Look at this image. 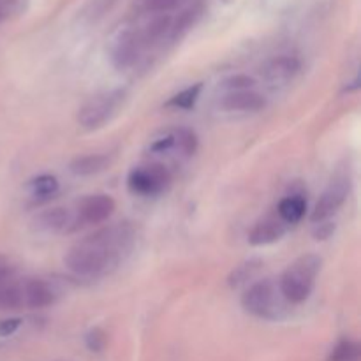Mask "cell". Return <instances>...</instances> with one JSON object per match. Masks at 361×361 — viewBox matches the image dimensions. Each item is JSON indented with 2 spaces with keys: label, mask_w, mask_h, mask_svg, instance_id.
<instances>
[{
  "label": "cell",
  "mask_w": 361,
  "mask_h": 361,
  "mask_svg": "<svg viewBox=\"0 0 361 361\" xmlns=\"http://www.w3.org/2000/svg\"><path fill=\"white\" fill-rule=\"evenodd\" d=\"M302 69V62L295 55H279L263 66V78L270 83H284L293 80Z\"/></svg>",
  "instance_id": "11"
},
{
  "label": "cell",
  "mask_w": 361,
  "mask_h": 361,
  "mask_svg": "<svg viewBox=\"0 0 361 361\" xmlns=\"http://www.w3.org/2000/svg\"><path fill=\"white\" fill-rule=\"evenodd\" d=\"M30 0H0V25L27 13Z\"/></svg>",
  "instance_id": "21"
},
{
  "label": "cell",
  "mask_w": 361,
  "mask_h": 361,
  "mask_svg": "<svg viewBox=\"0 0 361 361\" xmlns=\"http://www.w3.org/2000/svg\"><path fill=\"white\" fill-rule=\"evenodd\" d=\"M123 101H126V90L122 88L95 95L81 106L80 113H78V122L87 130L99 129L111 120V116L115 115Z\"/></svg>",
  "instance_id": "5"
},
{
  "label": "cell",
  "mask_w": 361,
  "mask_h": 361,
  "mask_svg": "<svg viewBox=\"0 0 361 361\" xmlns=\"http://www.w3.org/2000/svg\"><path fill=\"white\" fill-rule=\"evenodd\" d=\"M267 106V99L254 90L228 92L222 97V108L228 111H259Z\"/></svg>",
  "instance_id": "12"
},
{
  "label": "cell",
  "mask_w": 361,
  "mask_h": 361,
  "mask_svg": "<svg viewBox=\"0 0 361 361\" xmlns=\"http://www.w3.org/2000/svg\"><path fill=\"white\" fill-rule=\"evenodd\" d=\"M256 87V80L249 74H233L222 81V88L228 92H240V90H252Z\"/></svg>",
  "instance_id": "24"
},
{
  "label": "cell",
  "mask_w": 361,
  "mask_h": 361,
  "mask_svg": "<svg viewBox=\"0 0 361 361\" xmlns=\"http://www.w3.org/2000/svg\"><path fill=\"white\" fill-rule=\"evenodd\" d=\"M34 224L39 231L60 233L66 231V229L73 224V219H71V214L67 212V208L59 207L39 214L37 217L34 219Z\"/></svg>",
  "instance_id": "13"
},
{
  "label": "cell",
  "mask_w": 361,
  "mask_h": 361,
  "mask_svg": "<svg viewBox=\"0 0 361 361\" xmlns=\"http://www.w3.org/2000/svg\"><path fill=\"white\" fill-rule=\"evenodd\" d=\"M321 267L323 259L317 254H303L296 257L279 279V291L282 298L293 305L307 302L312 295Z\"/></svg>",
  "instance_id": "2"
},
{
  "label": "cell",
  "mask_w": 361,
  "mask_h": 361,
  "mask_svg": "<svg viewBox=\"0 0 361 361\" xmlns=\"http://www.w3.org/2000/svg\"><path fill=\"white\" fill-rule=\"evenodd\" d=\"M171 171L159 162L137 166L127 176V187H129L130 192L143 197L161 196L171 187Z\"/></svg>",
  "instance_id": "4"
},
{
  "label": "cell",
  "mask_w": 361,
  "mask_h": 361,
  "mask_svg": "<svg viewBox=\"0 0 361 361\" xmlns=\"http://www.w3.org/2000/svg\"><path fill=\"white\" fill-rule=\"evenodd\" d=\"M143 51L145 48L141 44L137 32L133 30V28H127V30L120 32L115 41H113L111 62L116 69L126 71L140 60Z\"/></svg>",
  "instance_id": "7"
},
{
  "label": "cell",
  "mask_w": 361,
  "mask_h": 361,
  "mask_svg": "<svg viewBox=\"0 0 361 361\" xmlns=\"http://www.w3.org/2000/svg\"><path fill=\"white\" fill-rule=\"evenodd\" d=\"M60 291L44 279H32L23 284V302L28 309H46L55 305Z\"/></svg>",
  "instance_id": "9"
},
{
  "label": "cell",
  "mask_w": 361,
  "mask_h": 361,
  "mask_svg": "<svg viewBox=\"0 0 361 361\" xmlns=\"http://www.w3.org/2000/svg\"><path fill=\"white\" fill-rule=\"evenodd\" d=\"M21 323L23 321L20 317H11V319L0 321V337H9V335H13L21 326Z\"/></svg>",
  "instance_id": "27"
},
{
  "label": "cell",
  "mask_w": 361,
  "mask_h": 361,
  "mask_svg": "<svg viewBox=\"0 0 361 361\" xmlns=\"http://www.w3.org/2000/svg\"><path fill=\"white\" fill-rule=\"evenodd\" d=\"M288 231V224L279 215H267L254 224L249 233V243L254 247L270 245L279 242Z\"/></svg>",
  "instance_id": "10"
},
{
  "label": "cell",
  "mask_w": 361,
  "mask_h": 361,
  "mask_svg": "<svg viewBox=\"0 0 361 361\" xmlns=\"http://www.w3.org/2000/svg\"><path fill=\"white\" fill-rule=\"evenodd\" d=\"M113 157L108 154H88L76 157L69 164V169L78 176H92L109 168Z\"/></svg>",
  "instance_id": "14"
},
{
  "label": "cell",
  "mask_w": 361,
  "mask_h": 361,
  "mask_svg": "<svg viewBox=\"0 0 361 361\" xmlns=\"http://www.w3.org/2000/svg\"><path fill=\"white\" fill-rule=\"evenodd\" d=\"M136 233L129 222L106 226L73 245L66 256V267L74 275L95 279L115 270L134 245Z\"/></svg>",
  "instance_id": "1"
},
{
  "label": "cell",
  "mask_w": 361,
  "mask_h": 361,
  "mask_svg": "<svg viewBox=\"0 0 361 361\" xmlns=\"http://www.w3.org/2000/svg\"><path fill=\"white\" fill-rule=\"evenodd\" d=\"M305 214H307V200L302 196V194L286 196L277 207V215L288 226L298 224V222L305 217Z\"/></svg>",
  "instance_id": "15"
},
{
  "label": "cell",
  "mask_w": 361,
  "mask_h": 361,
  "mask_svg": "<svg viewBox=\"0 0 361 361\" xmlns=\"http://www.w3.org/2000/svg\"><path fill=\"white\" fill-rule=\"evenodd\" d=\"M180 0H137L136 7L143 14H168L175 7H178Z\"/></svg>",
  "instance_id": "22"
},
{
  "label": "cell",
  "mask_w": 361,
  "mask_h": 361,
  "mask_svg": "<svg viewBox=\"0 0 361 361\" xmlns=\"http://www.w3.org/2000/svg\"><path fill=\"white\" fill-rule=\"evenodd\" d=\"M314 226H316V228H314V236H316L317 240L330 238L335 231V224H331L330 221L317 222V224H314Z\"/></svg>",
  "instance_id": "28"
},
{
  "label": "cell",
  "mask_w": 361,
  "mask_h": 361,
  "mask_svg": "<svg viewBox=\"0 0 361 361\" xmlns=\"http://www.w3.org/2000/svg\"><path fill=\"white\" fill-rule=\"evenodd\" d=\"M25 307L23 284H0V310H18Z\"/></svg>",
  "instance_id": "17"
},
{
  "label": "cell",
  "mask_w": 361,
  "mask_h": 361,
  "mask_svg": "<svg viewBox=\"0 0 361 361\" xmlns=\"http://www.w3.org/2000/svg\"><path fill=\"white\" fill-rule=\"evenodd\" d=\"M360 358L361 349L358 342L344 338V341H341L335 345L334 351L328 356V361H360Z\"/></svg>",
  "instance_id": "19"
},
{
  "label": "cell",
  "mask_w": 361,
  "mask_h": 361,
  "mask_svg": "<svg viewBox=\"0 0 361 361\" xmlns=\"http://www.w3.org/2000/svg\"><path fill=\"white\" fill-rule=\"evenodd\" d=\"M115 200L108 194H94L85 197L78 207V217L85 224H101L108 221L115 212Z\"/></svg>",
  "instance_id": "8"
},
{
  "label": "cell",
  "mask_w": 361,
  "mask_h": 361,
  "mask_svg": "<svg viewBox=\"0 0 361 361\" xmlns=\"http://www.w3.org/2000/svg\"><path fill=\"white\" fill-rule=\"evenodd\" d=\"M259 267H261L259 261H254V259L236 267L235 270H233V274L229 275V286H231V288H238L240 284H245L247 281H250V279L257 274Z\"/></svg>",
  "instance_id": "23"
},
{
  "label": "cell",
  "mask_w": 361,
  "mask_h": 361,
  "mask_svg": "<svg viewBox=\"0 0 361 361\" xmlns=\"http://www.w3.org/2000/svg\"><path fill=\"white\" fill-rule=\"evenodd\" d=\"M28 189H30V194L35 200L42 201L55 196L60 189V183L56 176L53 175H39L28 182Z\"/></svg>",
  "instance_id": "16"
},
{
  "label": "cell",
  "mask_w": 361,
  "mask_h": 361,
  "mask_svg": "<svg viewBox=\"0 0 361 361\" xmlns=\"http://www.w3.org/2000/svg\"><path fill=\"white\" fill-rule=\"evenodd\" d=\"M85 342H87V348L92 353H101L106 348V344H108V337H106V334L101 328H94V330H90L87 334Z\"/></svg>",
  "instance_id": "25"
},
{
  "label": "cell",
  "mask_w": 361,
  "mask_h": 361,
  "mask_svg": "<svg viewBox=\"0 0 361 361\" xmlns=\"http://www.w3.org/2000/svg\"><path fill=\"white\" fill-rule=\"evenodd\" d=\"M171 148H175V136H173V133L155 141L150 147V152H154V154H166V152H169Z\"/></svg>",
  "instance_id": "26"
},
{
  "label": "cell",
  "mask_w": 361,
  "mask_h": 361,
  "mask_svg": "<svg viewBox=\"0 0 361 361\" xmlns=\"http://www.w3.org/2000/svg\"><path fill=\"white\" fill-rule=\"evenodd\" d=\"M201 90H203V83H194L190 87L183 88L182 92H178L176 95H173L166 106L168 108H176V109H190L196 106L197 99H200Z\"/></svg>",
  "instance_id": "18"
},
{
  "label": "cell",
  "mask_w": 361,
  "mask_h": 361,
  "mask_svg": "<svg viewBox=\"0 0 361 361\" xmlns=\"http://www.w3.org/2000/svg\"><path fill=\"white\" fill-rule=\"evenodd\" d=\"M349 189H351V180L348 175H337L330 182V185L324 189V192L321 194L319 201L314 207L312 215H310V221L314 224L323 221H330L338 210H341L342 204L345 203L349 196Z\"/></svg>",
  "instance_id": "6"
},
{
  "label": "cell",
  "mask_w": 361,
  "mask_h": 361,
  "mask_svg": "<svg viewBox=\"0 0 361 361\" xmlns=\"http://www.w3.org/2000/svg\"><path fill=\"white\" fill-rule=\"evenodd\" d=\"M173 136H175V148H178L185 157H190V155L196 154L200 141H197L196 133L192 129H189V127H180V129H176L173 133Z\"/></svg>",
  "instance_id": "20"
},
{
  "label": "cell",
  "mask_w": 361,
  "mask_h": 361,
  "mask_svg": "<svg viewBox=\"0 0 361 361\" xmlns=\"http://www.w3.org/2000/svg\"><path fill=\"white\" fill-rule=\"evenodd\" d=\"M282 295L279 286L270 279L254 282L242 296V307L261 319H279L282 312Z\"/></svg>",
  "instance_id": "3"
}]
</instances>
